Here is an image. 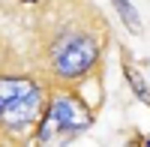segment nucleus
<instances>
[{
	"label": "nucleus",
	"instance_id": "obj_1",
	"mask_svg": "<svg viewBox=\"0 0 150 147\" xmlns=\"http://www.w3.org/2000/svg\"><path fill=\"white\" fill-rule=\"evenodd\" d=\"M45 93L33 78L0 75V129L9 135H24L36 126L45 111Z\"/></svg>",
	"mask_w": 150,
	"mask_h": 147
},
{
	"label": "nucleus",
	"instance_id": "obj_2",
	"mask_svg": "<svg viewBox=\"0 0 150 147\" xmlns=\"http://www.w3.org/2000/svg\"><path fill=\"white\" fill-rule=\"evenodd\" d=\"M99 57H102V45H99L96 36L84 33V30H66L48 48V72L57 81L72 84V81L84 78L87 72H93Z\"/></svg>",
	"mask_w": 150,
	"mask_h": 147
},
{
	"label": "nucleus",
	"instance_id": "obj_3",
	"mask_svg": "<svg viewBox=\"0 0 150 147\" xmlns=\"http://www.w3.org/2000/svg\"><path fill=\"white\" fill-rule=\"evenodd\" d=\"M93 126V111L72 93H54L36 120V141H72Z\"/></svg>",
	"mask_w": 150,
	"mask_h": 147
},
{
	"label": "nucleus",
	"instance_id": "obj_4",
	"mask_svg": "<svg viewBox=\"0 0 150 147\" xmlns=\"http://www.w3.org/2000/svg\"><path fill=\"white\" fill-rule=\"evenodd\" d=\"M111 6L117 9V15H120L123 24H126L129 33L141 36V15H138V9L132 6V0H111Z\"/></svg>",
	"mask_w": 150,
	"mask_h": 147
},
{
	"label": "nucleus",
	"instance_id": "obj_5",
	"mask_svg": "<svg viewBox=\"0 0 150 147\" xmlns=\"http://www.w3.org/2000/svg\"><path fill=\"white\" fill-rule=\"evenodd\" d=\"M123 78L129 81V87H132L135 96H138V102H144V105L150 108V87H147V81L141 78V72L135 69L132 63H123Z\"/></svg>",
	"mask_w": 150,
	"mask_h": 147
},
{
	"label": "nucleus",
	"instance_id": "obj_6",
	"mask_svg": "<svg viewBox=\"0 0 150 147\" xmlns=\"http://www.w3.org/2000/svg\"><path fill=\"white\" fill-rule=\"evenodd\" d=\"M24 3H39V0H24Z\"/></svg>",
	"mask_w": 150,
	"mask_h": 147
},
{
	"label": "nucleus",
	"instance_id": "obj_7",
	"mask_svg": "<svg viewBox=\"0 0 150 147\" xmlns=\"http://www.w3.org/2000/svg\"><path fill=\"white\" fill-rule=\"evenodd\" d=\"M144 144H150V135H147V138H144Z\"/></svg>",
	"mask_w": 150,
	"mask_h": 147
}]
</instances>
